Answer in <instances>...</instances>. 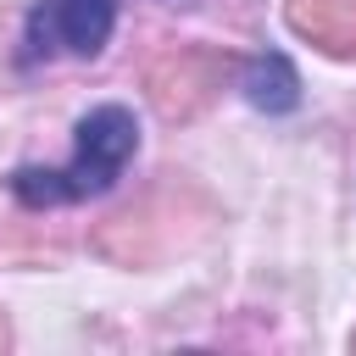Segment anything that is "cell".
Returning a JSON list of instances; mask_svg holds the SVG:
<instances>
[{
    "label": "cell",
    "mask_w": 356,
    "mask_h": 356,
    "mask_svg": "<svg viewBox=\"0 0 356 356\" xmlns=\"http://www.w3.org/2000/svg\"><path fill=\"white\" fill-rule=\"evenodd\" d=\"M117 28V0H39L28 11V56H100Z\"/></svg>",
    "instance_id": "cell-2"
},
{
    "label": "cell",
    "mask_w": 356,
    "mask_h": 356,
    "mask_svg": "<svg viewBox=\"0 0 356 356\" xmlns=\"http://www.w3.org/2000/svg\"><path fill=\"white\" fill-rule=\"evenodd\" d=\"M11 195L28 206V211H50V206H72V178L67 167H17L11 172Z\"/></svg>",
    "instance_id": "cell-4"
},
{
    "label": "cell",
    "mask_w": 356,
    "mask_h": 356,
    "mask_svg": "<svg viewBox=\"0 0 356 356\" xmlns=\"http://www.w3.org/2000/svg\"><path fill=\"white\" fill-rule=\"evenodd\" d=\"M239 89H245V100H250L256 111H267V117H284V111L300 106V72H295V61H289L284 50L250 56L245 72H239Z\"/></svg>",
    "instance_id": "cell-3"
},
{
    "label": "cell",
    "mask_w": 356,
    "mask_h": 356,
    "mask_svg": "<svg viewBox=\"0 0 356 356\" xmlns=\"http://www.w3.org/2000/svg\"><path fill=\"white\" fill-rule=\"evenodd\" d=\"M134 150H139V122H134V111L128 106H89L83 117H78V128H72V167H67V178H72V195L78 200H89V195H106L111 184H117V172L134 161Z\"/></svg>",
    "instance_id": "cell-1"
}]
</instances>
